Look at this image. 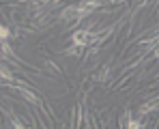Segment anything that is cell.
Instances as JSON below:
<instances>
[{
    "instance_id": "6da1fadb",
    "label": "cell",
    "mask_w": 159,
    "mask_h": 129,
    "mask_svg": "<svg viewBox=\"0 0 159 129\" xmlns=\"http://www.w3.org/2000/svg\"><path fill=\"white\" fill-rule=\"evenodd\" d=\"M73 43L75 45H86V43H90V32L88 30H78V32H73Z\"/></svg>"
},
{
    "instance_id": "7a4b0ae2",
    "label": "cell",
    "mask_w": 159,
    "mask_h": 129,
    "mask_svg": "<svg viewBox=\"0 0 159 129\" xmlns=\"http://www.w3.org/2000/svg\"><path fill=\"white\" fill-rule=\"evenodd\" d=\"M157 108H159V97H155L153 101L144 103V105L140 108V112H142V114H146V112H151V110H157Z\"/></svg>"
},
{
    "instance_id": "3957f363",
    "label": "cell",
    "mask_w": 159,
    "mask_h": 129,
    "mask_svg": "<svg viewBox=\"0 0 159 129\" xmlns=\"http://www.w3.org/2000/svg\"><path fill=\"white\" fill-rule=\"evenodd\" d=\"M20 93L26 97L28 101H32V103H37V105H39V99H37V95H34V93H30L28 88H24V86H22V90H20Z\"/></svg>"
},
{
    "instance_id": "277c9868",
    "label": "cell",
    "mask_w": 159,
    "mask_h": 129,
    "mask_svg": "<svg viewBox=\"0 0 159 129\" xmlns=\"http://www.w3.org/2000/svg\"><path fill=\"white\" fill-rule=\"evenodd\" d=\"M127 129H144V125H142L140 121H129V127Z\"/></svg>"
},
{
    "instance_id": "5b68a950",
    "label": "cell",
    "mask_w": 159,
    "mask_h": 129,
    "mask_svg": "<svg viewBox=\"0 0 159 129\" xmlns=\"http://www.w3.org/2000/svg\"><path fill=\"white\" fill-rule=\"evenodd\" d=\"M0 35H2V41H7V39H9V28H7V26H2Z\"/></svg>"
},
{
    "instance_id": "8992f818",
    "label": "cell",
    "mask_w": 159,
    "mask_h": 129,
    "mask_svg": "<svg viewBox=\"0 0 159 129\" xmlns=\"http://www.w3.org/2000/svg\"><path fill=\"white\" fill-rule=\"evenodd\" d=\"M2 77H4V80H11V73H9L7 67H2Z\"/></svg>"
},
{
    "instance_id": "52a82bcc",
    "label": "cell",
    "mask_w": 159,
    "mask_h": 129,
    "mask_svg": "<svg viewBox=\"0 0 159 129\" xmlns=\"http://www.w3.org/2000/svg\"><path fill=\"white\" fill-rule=\"evenodd\" d=\"M13 129H22V125H20L17 121H13Z\"/></svg>"
}]
</instances>
